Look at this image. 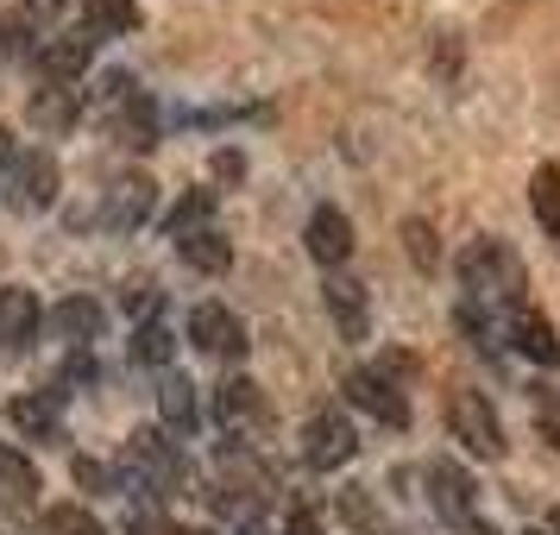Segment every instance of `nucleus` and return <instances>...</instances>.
I'll return each instance as SVG.
<instances>
[{
    "instance_id": "nucleus-13",
    "label": "nucleus",
    "mask_w": 560,
    "mask_h": 535,
    "mask_svg": "<svg viewBox=\"0 0 560 535\" xmlns=\"http://www.w3.org/2000/svg\"><path fill=\"white\" fill-rule=\"evenodd\" d=\"M322 296H328L334 328L347 334V340H365V334H372V303H365V290H359L353 278H328L322 283Z\"/></svg>"
},
{
    "instance_id": "nucleus-1",
    "label": "nucleus",
    "mask_w": 560,
    "mask_h": 535,
    "mask_svg": "<svg viewBox=\"0 0 560 535\" xmlns=\"http://www.w3.org/2000/svg\"><path fill=\"white\" fill-rule=\"evenodd\" d=\"M459 283H466V309L504 303V296H516V283H523V265H516V253H510L504 240H472L459 253Z\"/></svg>"
},
{
    "instance_id": "nucleus-28",
    "label": "nucleus",
    "mask_w": 560,
    "mask_h": 535,
    "mask_svg": "<svg viewBox=\"0 0 560 535\" xmlns=\"http://www.w3.org/2000/svg\"><path fill=\"white\" fill-rule=\"evenodd\" d=\"M404 246L416 253V265H422V271H434V265H441V253H434V228H429V221H404Z\"/></svg>"
},
{
    "instance_id": "nucleus-8",
    "label": "nucleus",
    "mask_w": 560,
    "mask_h": 535,
    "mask_svg": "<svg viewBox=\"0 0 560 535\" xmlns=\"http://www.w3.org/2000/svg\"><path fill=\"white\" fill-rule=\"evenodd\" d=\"M347 397H353L372 422H384V429H404L409 422V397L384 379V372H353V379H347Z\"/></svg>"
},
{
    "instance_id": "nucleus-27",
    "label": "nucleus",
    "mask_w": 560,
    "mask_h": 535,
    "mask_svg": "<svg viewBox=\"0 0 560 535\" xmlns=\"http://www.w3.org/2000/svg\"><path fill=\"white\" fill-rule=\"evenodd\" d=\"M132 7L127 0H89V32H127Z\"/></svg>"
},
{
    "instance_id": "nucleus-19",
    "label": "nucleus",
    "mask_w": 560,
    "mask_h": 535,
    "mask_svg": "<svg viewBox=\"0 0 560 535\" xmlns=\"http://www.w3.org/2000/svg\"><path fill=\"white\" fill-rule=\"evenodd\" d=\"M158 404H164V416H171V429H196V422H202V409H196V384L183 379V372H164Z\"/></svg>"
},
{
    "instance_id": "nucleus-16",
    "label": "nucleus",
    "mask_w": 560,
    "mask_h": 535,
    "mask_svg": "<svg viewBox=\"0 0 560 535\" xmlns=\"http://www.w3.org/2000/svg\"><path fill=\"white\" fill-rule=\"evenodd\" d=\"M89 57H95V32H57L51 45L38 51V63H45V77L70 82V77L89 70Z\"/></svg>"
},
{
    "instance_id": "nucleus-25",
    "label": "nucleus",
    "mask_w": 560,
    "mask_h": 535,
    "mask_svg": "<svg viewBox=\"0 0 560 535\" xmlns=\"http://www.w3.org/2000/svg\"><path fill=\"white\" fill-rule=\"evenodd\" d=\"M127 146H158V107L145 95H127Z\"/></svg>"
},
{
    "instance_id": "nucleus-9",
    "label": "nucleus",
    "mask_w": 560,
    "mask_h": 535,
    "mask_svg": "<svg viewBox=\"0 0 560 535\" xmlns=\"http://www.w3.org/2000/svg\"><path fill=\"white\" fill-rule=\"evenodd\" d=\"M152 208H158V183H152V177H139V171H127V177L107 189L102 221H107L114 233H132L139 221H145V214H152Z\"/></svg>"
},
{
    "instance_id": "nucleus-22",
    "label": "nucleus",
    "mask_w": 560,
    "mask_h": 535,
    "mask_svg": "<svg viewBox=\"0 0 560 535\" xmlns=\"http://www.w3.org/2000/svg\"><path fill=\"white\" fill-rule=\"evenodd\" d=\"M529 202H535V221L560 240V164H541V171H535Z\"/></svg>"
},
{
    "instance_id": "nucleus-15",
    "label": "nucleus",
    "mask_w": 560,
    "mask_h": 535,
    "mask_svg": "<svg viewBox=\"0 0 560 535\" xmlns=\"http://www.w3.org/2000/svg\"><path fill=\"white\" fill-rule=\"evenodd\" d=\"M510 347L523 359H535V365H560V340L548 328V315H535V309H516L510 315Z\"/></svg>"
},
{
    "instance_id": "nucleus-5",
    "label": "nucleus",
    "mask_w": 560,
    "mask_h": 535,
    "mask_svg": "<svg viewBox=\"0 0 560 535\" xmlns=\"http://www.w3.org/2000/svg\"><path fill=\"white\" fill-rule=\"evenodd\" d=\"M214 422L228 434H258L271 422V404H265V391H258L253 379H228L214 391Z\"/></svg>"
},
{
    "instance_id": "nucleus-21",
    "label": "nucleus",
    "mask_w": 560,
    "mask_h": 535,
    "mask_svg": "<svg viewBox=\"0 0 560 535\" xmlns=\"http://www.w3.org/2000/svg\"><path fill=\"white\" fill-rule=\"evenodd\" d=\"M0 498H13V504H32V498H38V473H32V460L13 454V447H0Z\"/></svg>"
},
{
    "instance_id": "nucleus-6",
    "label": "nucleus",
    "mask_w": 560,
    "mask_h": 535,
    "mask_svg": "<svg viewBox=\"0 0 560 535\" xmlns=\"http://www.w3.org/2000/svg\"><path fill=\"white\" fill-rule=\"evenodd\" d=\"M57 158L51 152H20L13 158V183H7V189H13V208H20V214H38V208H51L57 202Z\"/></svg>"
},
{
    "instance_id": "nucleus-4",
    "label": "nucleus",
    "mask_w": 560,
    "mask_h": 535,
    "mask_svg": "<svg viewBox=\"0 0 560 535\" xmlns=\"http://www.w3.org/2000/svg\"><path fill=\"white\" fill-rule=\"evenodd\" d=\"M120 473H127L139 491H164L171 473H177V460H171V447H164V434L158 429H132L127 454H120Z\"/></svg>"
},
{
    "instance_id": "nucleus-33",
    "label": "nucleus",
    "mask_w": 560,
    "mask_h": 535,
    "mask_svg": "<svg viewBox=\"0 0 560 535\" xmlns=\"http://www.w3.org/2000/svg\"><path fill=\"white\" fill-rule=\"evenodd\" d=\"M290 535H322V523L315 516H290Z\"/></svg>"
},
{
    "instance_id": "nucleus-10",
    "label": "nucleus",
    "mask_w": 560,
    "mask_h": 535,
    "mask_svg": "<svg viewBox=\"0 0 560 535\" xmlns=\"http://www.w3.org/2000/svg\"><path fill=\"white\" fill-rule=\"evenodd\" d=\"M38 296L20 290V283H7L0 290V353H32V340H38Z\"/></svg>"
},
{
    "instance_id": "nucleus-36",
    "label": "nucleus",
    "mask_w": 560,
    "mask_h": 535,
    "mask_svg": "<svg viewBox=\"0 0 560 535\" xmlns=\"http://www.w3.org/2000/svg\"><path fill=\"white\" fill-rule=\"evenodd\" d=\"M548 535H560V510H555V516H548Z\"/></svg>"
},
{
    "instance_id": "nucleus-11",
    "label": "nucleus",
    "mask_w": 560,
    "mask_h": 535,
    "mask_svg": "<svg viewBox=\"0 0 560 535\" xmlns=\"http://www.w3.org/2000/svg\"><path fill=\"white\" fill-rule=\"evenodd\" d=\"M102 328H107V309L95 303V296H63V303L51 309L57 347H89V340H102Z\"/></svg>"
},
{
    "instance_id": "nucleus-30",
    "label": "nucleus",
    "mask_w": 560,
    "mask_h": 535,
    "mask_svg": "<svg viewBox=\"0 0 560 535\" xmlns=\"http://www.w3.org/2000/svg\"><path fill=\"white\" fill-rule=\"evenodd\" d=\"M77 485H89V491H107V466H102V460H77Z\"/></svg>"
},
{
    "instance_id": "nucleus-20",
    "label": "nucleus",
    "mask_w": 560,
    "mask_h": 535,
    "mask_svg": "<svg viewBox=\"0 0 560 535\" xmlns=\"http://www.w3.org/2000/svg\"><path fill=\"white\" fill-rule=\"evenodd\" d=\"M177 246H183V258H189L196 271H228V265H233L228 233H214V228H202V233H183Z\"/></svg>"
},
{
    "instance_id": "nucleus-7",
    "label": "nucleus",
    "mask_w": 560,
    "mask_h": 535,
    "mask_svg": "<svg viewBox=\"0 0 560 535\" xmlns=\"http://www.w3.org/2000/svg\"><path fill=\"white\" fill-rule=\"evenodd\" d=\"M189 347L208 353V359H240L246 353V328H240L221 303H202L196 315H189Z\"/></svg>"
},
{
    "instance_id": "nucleus-32",
    "label": "nucleus",
    "mask_w": 560,
    "mask_h": 535,
    "mask_svg": "<svg viewBox=\"0 0 560 535\" xmlns=\"http://www.w3.org/2000/svg\"><path fill=\"white\" fill-rule=\"evenodd\" d=\"M63 13V0H26V20H57Z\"/></svg>"
},
{
    "instance_id": "nucleus-18",
    "label": "nucleus",
    "mask_w": 560,
    "mask_h": 535,
    "mask_svg": "<svg viewBox=\"0 0 560 535\" xmlns=\"http://www.w3.org/2000/svg\"><path fill=\"white\" fill-rule=\"evenodd\" d=\"M32 127L38 132L77 127V89H63V82H57V89H38V95H32Z\"/></svg>"
},
{
    "instance_id": "nucleus-35",
    "label": "nucleus",
    "mask_w": 560,
    "mask_h": 535,
    "mask_svg": "<svg viewBox=\"0 0 560 535\" xmlns=\"http://www.w3.org/2000/svg\"><path fill=\"white\" fill-rule=\"evenodd\" d=\"M459 535H498V530H491V523H479V516H472V523H459Z\"/></svg>"
},
{
    "instance_id": "nucleus-12",
    "label": "nucleus",
    "mask_w": 560,
    "mask_h": 535,
    "mask_svg": "<svg viewBox=\"0 0 560 535\" xmlns=\"http://www.w3.org/2000/svg\"><path fill=\"white\" fill-rule=\"evenodd\" d=\"M429 485H434V510H441L447 523H472V498H479L472 473H459L454 460H434V466H429Z\"/></svg>"
},
{
    "instance_id": "nucleus-37",
    "label": "nucleus",
    "mask_w": 560,
    "mask_h": 535,
    "mask_svg": "<svg viewBox=\"0 0 560 535\" xmlns=\"http://www.w3.org/2000/svg\"><path fill=\"white\" fill-rule=\"evenodd\" d=\"M171 535H202V530H171Z\"/></svg>"
},
{
    "instance_id": "nucleus-23",
    "label": "nucleus",
    "mask_w": 560,
    "mask_h": 535,
    "mask_svg": "<svg viewBox=\"0 0 560 535\" xmlns=\"http://www.w3.org/2000/svg\"><path fill=\"white\" fill-rule=\"evenodd\" d=\"M208 214H214V189H189V196H183L171 214H164V228L183 240V233H202V228H208Z\"/></svg>"
},
{
    "instance_id": "nucleus-38",
    "label": "nucleus",
    "mask_w": 560,
    "mask_h": 535,
    "mask_svg": "<svg viewBox=\"0 0 560 535\" xmlns=\"http://www.w3.org/2000/svg\"><path fill=\"white\" fill-rule=\"evenodd\" d=\"M529 535H548V530H529Z\"/></svg>"
},
{
    "instance_id": "nucleus-14",
    "label": "nucleus",
    "mask_w": 560,
    "mask_h": 535,
    "mask_svg": "<svg viewBox=\"0 0 560 535\" xmlns=\"http://www.w3.org/2000/svg\"><path fill=\"white\" fill-rule=\"evenodd\" d=\"M308 258H322V265H340V258L353 253V221L340 214V208H315L308 214Z\"/></svg>"
},
{
    "instance_id": "nucleus-2",
    "label": "nucleus",
    "mask_w": 560,
    "mask_h": 535,
    "mask_svg": "<svg viewBox=\"0 0 560 535\" xmlns=\"http://www.w3.org/2000/svg\"><path fill=\"white\" fill-rule=\"evenodd\" d=\"M447 429L459 434V447L479 460H498L504 454V429H498V409L485 404L479 391H454L447 397Z\"/></svg>"
},
{
    "instance_id": "nucleus-29",
    "label": "nucleus",
    "mask_w": 560,
    "mask_h": 535,
    "mask_svg": "<svg viewBox=\"0 0 560 535\" xmlns=\"http://www.w3.org/2000/svg\"><path fill=\"white\" fill-rule=\"evenodd\" d=\"M454 70H459V38L454 32H434V77L454 82Z\"/></svg>"
},
{
    "instance_id": "nucleus-3",
    "label": "nucleus",
    "mask_w": 560,
    "mask_h": 535,
    "mask_svg": "<svg viewBox=\"0 0 560 535\" xmlns=\"http://www.w3.org/2000/svg\"><path fill=\"white\" fill-rule=\"evenodd\" d=\"M359 454V429L340 416V409H322V416H308L303 422V460L315 473H334V466H347Z\"/></svg>"
},
{
    "instance_id": "nucleus-34",
    "label": "nucleus",
    "mask_w": 560,
    "mask_h": 535,
    "mask_svg": "<svg viewBox=\"0 0 560 535\" xmlns=\"http://www.w3.org/2000/svg\"><path fill=\"white\" fill-rule=\"evenodd\" d=\"M7 164H13V139H7V127H0V177H7Z\"/></svg>"
},
{
    "instance_id": "nucleus-26",
    "label": "nucleus",
    "mask_w": 560,
    "mask_h": 535,
    "mask_svg": "<svg viewBox=\"0 0 560 535\" xmlns=\"http://www.w3.org/2000/svg\"><path fill=\"white\" fill-rule=\"evenodd\" d=\"M132 359L139 365H171V334H164V322H145V328L132 334Z\"/></svg>"
},
{
    "instance_id": "nucleus-17",
    "label": "nucleus",
    "mask_w": 560,
    "mask_h": 535,
    "mask_svg": "<svg viewBox=\"0 0 560 535\" xmlns=\"http://www.w3.org/2000/svg\"><path fill=\"white\" fill-rule=\"evenodd\" d=\"M7 422L26 434V441H57V404L45 391H20V397L7 404Z\"/></svg>"
},
{
    "instance_id": "nucleus-24",
    "label": "nucleus",
    "mask_w": 560,
    "mask_h": 535,
    "mask_svg": "<svg viewBox=\"0 0 560 535\" xmlns=\"http://www.w3.org/2000/svg\"><path fill=\"white\" fill-rule=\"evenodd\" d=\"M45 535H107L89 510H77V504H57V510H45Z\"/></svg>"
},
{
    "instance_id": "nucleus-31",
    "label": "nucleus",
    "mask_w": 560,
    "mask_h": 535,
    "mask_svg": "<svg viewBox=\"0 0 560 535\" xmlns=\"http://www.w3.org/2000/svg\"><path fill=\"white\" fill-rule=\"evenodd\" d=\"M240 171H246V158H240V152H221V158H214V177H221V183H233Z\"/></svg>"
}]
</instances>
